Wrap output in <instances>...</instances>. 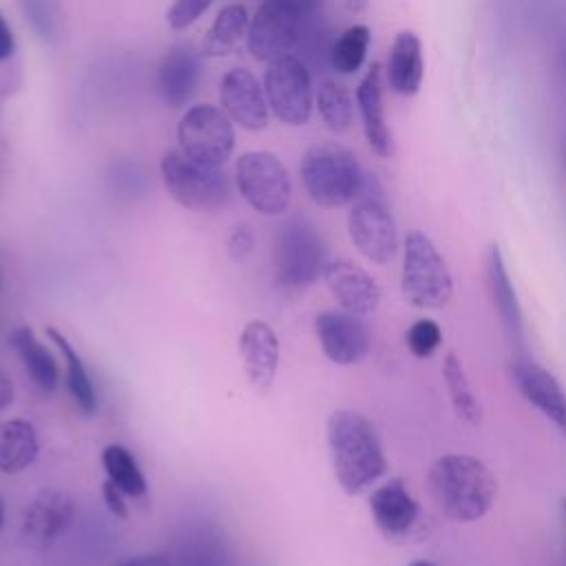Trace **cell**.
Returning a JSON list of instances; mask_svg holds the SVG:
<instances>
[{"mask_svg": "<svg viewBox=\"0 0 566 566\" xmlns=\"http://www.w3.org/2000/svg\"><path fill=\"white\" fill-rule=\"evenodd\" d=\"M427 489L438 511L453 522H478L497 495L491 469L467 453H444L427 471Z\"/></svg>", "mask_w": 566, "mask_h": 566, "instance_id": "cell-1", "label": "cell"}, {"mask_svg": "<svg viewBox=\"0 0 566 566\" xmlns=\"http://www.w3.org/2000/svg\"><path fill=\"white\" fill-rule=\"evenodd\" d=\"M327 447L334 475L347 495H358L387 471L382 442L358 411L338 409L327 420Z\"/></svg>", "mask_w": 566, "mask_h": 566, "instance_id": "cell-2", "label": "cell"}, {"mask_svg": "<svg viewBox=\"0 0 566 566\" xmlns=\"http://www.w3.org/2000/svg\"><path fill=\"white\" fill-rule=\"evenodd\" d=\"M298 170L307 197L321 208H340L356 201L367 179L356 155L336 142L310 146Z\"/></svg>", "mask_w": 566, "mask_h": 566, "instance_id": "cell-3", "label": "cell"}, {"mask_svg": "<svg viewBox=\"0 0 566 566\" xmlns=\"http://www.w3.org/2000/svg\"><path fill=\"white\" fill-rule=\"evenodd\" d=\"M323 0H263L250 20L248 51L256 62L287 55L318 15Z\"/></svg>", "mask_w": 566, "mask_h": 566, "instance_id": "cell-4", "label": "cell"}, {"mask_svg": "<svg viewBox=\"0 0 566 566\" xmlns=\"http://www.w3.org/2000/svg\"><path fill=\"white\" fill-rule=\"evenodd\" d=\"M400 290L405 301L418 310H442L453 298L451 270L433 241L420 230L407 232L402 241Z\"/></svg>", "mask_w": 566, "mask_h": 566, "instance_id": "cell-5", "label": "cell"}, {"mask_svg": "<svg viewBox=\"0 0 566 566\" xmlns=\"http://www.w3.org/2000/svg\"><path fill=\"white\" fill-rule=\"evenodd\" d=\"M327 245L318 228L303 214L281 223L274 248L276 279L287 290L312 285L327 265Z\"/></svg>", "mask_w": 566, "mask_h": 566, "instance_id": "cell-6", "label": "cell"}, {"mask_svg": "<svg viewBox=\"0 0 566 566\" xmlns=\"http://www.w3.org/2000/svg\"><path fill=\"white\" fill-rule=\"evenodd\" d=\"M161 179L168 195L195 212H217L230 201V179L221 166H206L181 150L161 157Z\"/></svg>", "mask_w": 566, "mask_h": 566, "instance_id": "cell-7", "label": "cell"}, {"mask_svg": "<svg viewBox=\"0 0 566 566\" xmlns=\"http://www.w3.org/2000/svg\"><path fill=\"white\" fill-rule=\"evenodd\" d=\"M234 184L245 203L265 214L279 217L287 212L292 201V184L283 161L268 150H248L237 159Z\"/></svg>", "mask_w": 566, "mask_h": 566, "instance_id": "cell-8", "label": "cell"}, {"mask_svg": "<svg viewBox=\"0 0 566 566\" xmlns=\"http://www.w3.org/2000/svg\"><path fill=\"white\" fill-rule=\"evenodd\" d=\"M347 232L356 250L371 263L385 265L398 254L400 241L394 214L376 184L369 188V179H365V186L349 210Z\"/></svg>", "mask_w": 566, "mask_h": 566, "instance_id": "cell-9", "label": "cell"}, {"mask_svg": "<svg viewBox=\"0 0 566 566\" xmlns=\"http://www.w3.org/2000/svg\"><path fill=\"white\" fill-rule=\"evenodd\" d=\"M263 91L270 111L287 126H303L312 117L314 91L305 62L292 53L268 62Z\"/></svg>", "mask_w": 566, "mask_h": 566, "instance_id": "cell-10", "label": "cell"}, {"mask_svg": "<svg viewBox=\"0 0 566 566\" xmlns=\"http://www.w3.org/2000/svg\"><path fill=\"white\" fill-rule=\"evenodd\" d=\"M179 150L206 166H223L234 150V128L230 117L212 106H190L177 124Z\"/></svg>", "mask_w": 566, "mask_h": 566, "instance_id": "cell-11", "label": "cell"}, {"mask_svg": "<svg viewBox=\"0 0 566 566\" xmlns=\"http://www.w3.org/2000/svg\"><path fill=\"white\" fill-rule=\"evenodd\" d=\"M314 332L323 354L336 365H356L369 354V327L358 314L347 310H325L316 314Z\"/></svg>", "mask_w": 566, "mask_h": 566, "instance_id": "cell-12", "label": "cell"}, {"mask_svg": "<svg viewBox=\"0 0 566 566\" xmlns=\"http://www.w3.org/2000/svg\"><path fill=\"white\" fill-rule=\"evenodd\" d=\"M221 111L243 130L259 133L268 126V99L259 80L243 66L230 69L219 82Z\"/></svg>", "mask_w": 566, "mask_h": 566, "instance_id": "cell-13", "label": "cell"}, {"mask_svg": "<svg viewBox=\"0 0 566 566\" xmlns=\"http://www.w3.org/2000/svg\"><path fill=\"white\" fill-rule=\"evenodd\" d=\"M511 376L522 398L548 418L566 438V389L559 380L528 358H517L511 367Z\"/></svg>", "mask_w": 566, "mask_h": 566, "instance_id": "cell-14", "label": "cell"}, {"mask_svg": "<svg viewBox=\"0 0 566 566\" xmlns=\"http://www.w3.org/2000/svg\"><path fill=\"white\" fill-rule=\"evenodd\" d=\"M323 279L340 310L365 316L380 303V285L376 279L349 259H329Z\"/></svg>", "mask_w": 566, "mask_h": 566, "instance_id": "cell-15", "label": "cell"}, {"mask_svg": "<svg viewBox=\"0 0 566 566\" xmlns=\"http://www.w3.org/2000/svg\"><path fill=\"white\" fill-rule=\"evenodd\" d=\"M239 354L243 360L250 387L256 394H268L279 369V336L265 321H250L239 336Z\"/></svg>", "mask_w": 566, "mask_h": 566, "instance_id": "cell-16", "label": "cell"}, {"mask_svg": "<svg viewBox=\"0 0 566 566\" xmlns=\"http://www.w3.org/2000/svg\"><path fill=\"white\" fill-rule=\"evenodd\" d=\"M73 500L57 489H42L24 509L22 537L31 546H49L73 520Z\"/></svg>", "mask_w": 566, "mask_h": 566, "instance_id": "cell-17", "label": "cell"}, {"mask_svg": "<svg viewBox=\"0 0 566 566\" xmlns=\"http://www.w3.org/2000/svg\"><path fill=\"white\" fill-rule=\"evenodd\" d=\"M203 55L190 44H175L161 60L157 71V86L164 102L172 108L186 106L201 82Z\"/></svg>", "mask_w": 566, "mask_h": 566, "instance_id": "cell-18", "label": "cell"}, {"mask_svg": "<svg viewBox=\"0 0 566 566\" xmlns=\"http://www.w3.org/2000/svg\"><path fill=\"white\" fill-rule=\"evenodd\" d=\"M369 511L376 528L387 539H400L413 528L420 509L407 484L400 478H391L371 491Z\"/></svg>", "mask_w": 566, "mask_h": 566, "instance_id": "cell-19", "label": "cell"}, {"mask_svg": "<svg viewBox=\"0 0 566 566\" xmlns=\"http://www.w3.org/2000/svg\"><path fill=\"white\" fill-rule=\"evenodd\" d=\"M356 104L363 122V133L374 150V155L387 159L396 153L394 135L385 119V106H382V69L378 62L369 66L365 77L358 82L356 88Z\"/></svg>", "mask_w": 566, "mask_h": 566, "instance_id": "cell-20", "label": "cell"}, {"mask_svg": "<svg viewBox=\"0 0 566 566\" xmlns=\"http://www.w3.org/2000/svg\"><path fill=\"white\" fill-rule=\"evenodd\" d=\"M486 285H489L493 307L500 316V323H502L511 345L522 349L524 347V316H522V307H520L515 287L511 283L509 270L504 265L502 252L495 243L491 245L489 259H486Z\"/></svg>", "mask_w": 566, "mask_h": 566, "instance_id": "cell-21", "label": "cell"}, {"mask_svg": "<svg viewBox=\"0 0 566 566\" xmlns=\"http://www.w3.org/2000/svg\"><path fill=\"white\" fill-rule=\"evenodd\" d=\"M387 84L396 95L411 97L420 91L424 77L422 62V42L413 31H400L389 49L385 66Z\"/></svg>", "mask_w": 566, "mask_h": 566, "instance_id": "cell-22", "label": "cell"}, {"mask_svg": "<svg viewBox=\"0 0 566 566\" xmlns=\"http://www.w3.org/2000/svg\"><path fill=\"white\" fill-rule=\"evenodd\" d=\"M11 345L15 347L29 378L33 380V385L44 394L55 391L57 380H60L57 363H55L53 354L38 340L33 329L27 327V325L13 329L11 332Z\"/></svg>", "mask_w": 566, "mask_h": 566, "instance_id": "cell-23", "label": "cell"}, {"mask_svg": "<svg viewBox=\"0 0 566 566\" xmlns=\"http://www.w3.org/2000/svg\"><path fill=\"white\" fill-rule=\"evenodd\" d=\"M250 29V15L243 4H226L210 29L206 31L201 40V55L203 57H221L237 49L241 38H248Z\"/></svg>", "mask_w": 566, "mask_h": 566, "instance_id": "cell-24", "label": "cell"}, {"mask_svg": "<svg viewBox=\"0 0 566 566\" xmlns=\"http://www.w3.org/2000/svg\"><path fill=\"white\" fill-rule=\"evenodd\" d=\"M38 458V436L27 420H7L0 424V471L20 473Z\"/></svg>", "mask_w": 566, "mask_h": 566, "instance_id": "cell-25", "label": "cell"}, {"mask_svg": "<svg viewBox=\"0 0 566 566\" xmlns=\"http://www.w3.org/2000/svg\"><path fill=\"white\" fill-rule=\"evenodd\" d=\"M46 336L62 352V358L66 363V389H69L73 402L77 405V409L84 416H93L97 409V396H95V387H93V380H91V374H88L84 360L80 358V354L73 349L69 338L60 329L46 327Z\"/></svg>", "mask_w": 566, "mask_h": 566, "instance_id": "cell-26", "label": "cell"}, {"mask_svg": "<svg viewBox=\"0 0 566 566\" xmlns=\"http://www.w3.org/2000/svg\"><path fill=\"white\" fill-rule=\"evenodd\" d=\"M442 378H444V387L451 400V407L455 411V416L471 424L478 427L482 422V405L469 382L467 369L462 365V360L455 354H447L442 360Z\"/></svg>", "mask_w": 566, "mask_h": 566, "instance_id": "cell-27", "label": "cell"}, {"mask_svg": "<svg viewBox=\"0 0 566 566\" xmlns=\"http://www.w3.org/2000/svg\"><path fill=\"white\" fill-rule=\"evenodd\" d=\"M102 467L106 471V480H111L124 495L142 497L148 489L146 478L135 460V455L122 444H108L102 451Z\"/></svg>", "mask_w": 566, "mask_h": 566, "instance_id": "cell-28", "label": "cell"}, {"mask_svg": "<svg viewBox=\"0 0 566 566\" xmlns=\"http://www.w3.org/2000/svg\"><path fill=\"white\" fill-rule=\"evenodd\" d=\"M316 108L332 133H347L354 119V106L347 88L336 80H323L316 91Z\"/></svg>", "mask_w": 566, "mask_h": 566, "instance_id": "cell-29", "label": "cell"}, {"mask_svg": "<svg viewBox=\"0 0 566 566\" xmlns=\"http://www.w3.org/2000/svg\"><path fill=\"white\" fill-rule=\"evenodd\" d=\"M369 42H371V31L367 24H354L345 29L329 51V62L334 71L345 75L356 73L365 64Z\"/></svg>", "mask_w": 566, "mask_h": 566, "instance_id": "cell-30", "label": "cell"}, {"mask_svg": "<svg viewBox=\"0 0 566 566\" xmlns=\"http://www.w3.org/2000/svg\"><path fill=\"white\" fill-rule=\"evenodd\" d=\"M31 29L42 42H53L60 33V9L55 0H18Z\"/></svg>", "mask_w": 566, "mask_h": 566, "instance_id": "cell-31", "label": "cell"}, {"mask_svg": "<svg viewBox=\"0 0 566 566\" xmlns=\"http://www.w3.org/2000/svg\"><path fill=\"white\" fill-rule=\"evenodd\" d=\"M405 343H407V349L416 358H420V360L431 358L436 354V349L440 347V343H442V329L433 318H418L407 329Z\"/></svg>", "mask_w": 566, "mask_h": 566, "instance_id": "cell-32", "label": "cell"}, {"mask_svg": "<svg viewBox=\"0 0 566 566\" xmlns=\"http://www.w3.org/2000/svg\"><path fill=\"white\" fill-rule=\"evenodd\" d=\"M172 566H221V551L208 537H195L184 544Z\"/></svg>", "mask_w": 566, "mask_h": 566, "instance_id": "cell-33", "label": "cell"}, {"mask_svg": "<svg viewBox=\"0 0 566 566\" xmlns=\"http://www.w3.org/2000/svg\"><path fill=\"white\" fill-rule=\"evenodd\" d=\"M210 4L212 0H172L166 11V22L172 31H186L210 9Z\"/></svg>", "mask_w": 566, "mask_h": 566, "instance_id": "cell-34", "label": "cell"}, {"mask_svg": "<svg viewBox=\"0 0 566 566\" xmlns=\"http://www.w3.org/2000/svg\"><path fill=\"white\" fill-rule=\"evenodd\" d=\"M254 250V232L250 226H234L228 237V254L232 261H245Z\"/></svg>", "mask_w": 566, "mask_h": 566, "instance_id": "cell-35", "label": "cell"}, {"mask_svg": "<svg viewBox=\"0 0 566 566\" xmlns=\"http://www.w3.org/2000/svg\"><path fill=\"white\" fill-rule=\"evenodd\" d=\"M102 497H104V504L106 509L119 517V520H128V506L124 502V493L111 482V480H104L102 484Z\"/></svg>", "mask_w": 566, "mask_h": 566, "instance_id": "cell-36", "label": "cell"}, {"mask_svg": "<svg viewBox=\"0 0 566 566\" xmlns=\"http://www.w3.org/2000/svg\"><path fill=\"white\" fill-rule=\"evenodd\" d=\"M13 49H15L13 31H11V27L7 24V20L0 13V62L9 60L13 55Z\"/></svg>", "mask_w": 566, "mask_h": 566, "instance_id": "cell-37", "label": "cell"}, {"mask_svg": "<svg viewBox=\"0 0 566 566\" xmlns=\"http://www.w3.org/2000/svg\"><path fill=\"white\" fill-rule=\"evenodd\" d=\"M115 566H172V559H168L164 555H137V557L124 559Z\"/></svg>", "mask_w": 566, "mask_h": 566, "instance_id": "cell-38", "label": "cell"}, {"mask_svg": "<svg viewBox=\"0 0 566 566\" xmlns=\"http://www.w3.org/2000/svg\"><path fill=\"white\" fill-rule=\"evenodd\" d=\"M13 400V382L11 378L0 369V413L11 405Z\"/></svg>", "mask_w": 566, "mask_h": 566, "instance_id": "cell-39", "label": "cell"}, {"mask_svg": "<svg viewBox=\"0 0 566 566\" xmlns=\"http://www.w3.org/2000/svg\"><path fill=\"white\" fill-rule=\"evenodd\" d=\"M345 4H347V9L352 11V13H363L367 7H369V0H345Z\"/></svg>", "mask_w": 566, "mask_h": 566, "instance_id": "cell-40", "label": "cell"}, {"mask_svg": "<svg viewBox=\"0 0 566 566\" xmlns=\"http://www.w3.org/2000/svg\"><path fill=\"white\" fill-rule=\"evenodd\" d=\"M409 566H436V564H431V562H427V559H416V562H411Z\"/></svg>", "mask_w": 566, "mask_h": 566, "instance_id": "cell-41", "label": "cell"}, {"mask_svg": "<svg viewBox=\"0 0 566 566\" xmlns=\"http://www.w3.org/2000/svg\"><path fill=\"white\" fill-rule=\"evenodd\" d=\"M2 524H4V502L0 497V531H2Z\"/></svg>", "mask_w": 566, "mask_h": 566, "instance_id": "cell-42", "label": "cell"}, {"mask_svg": "<svg viewBox=\"0 0 566 566\" xmlns=\"http://www.w3.org/2000/svg\"><path fill=\"white\" fill-rule=\"evenodd\" d=\"M562 506H564V517H566V497L562 500Z\"/></svg>", "mask_w": 566, "mask_h": 566, "instance_id": "cell-43", "label": "cell"}]
</instances>
